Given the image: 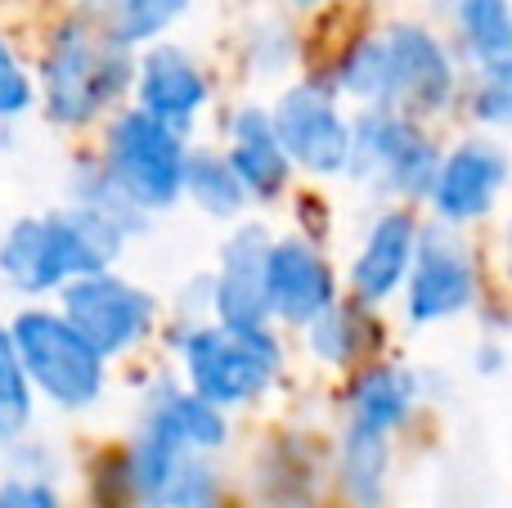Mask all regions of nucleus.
<instances>
[{
  "mask_svg": "<svg viewBox=\"0 0 512 508\" xmlns=\"http://www.w3.org/2000/svg\"><path fill=\"white\" fill-rule=\"evenodd\" d=\"M400 288H405L409 324L454 320L477 302V266H472V252L454 225L432 221L427 230L418 225L414 261H409V275Z\"/></svg>",
  "mask_w": 512,
  "mask_h": 508,
  "instance_id": "10",
  "label": "nucleus"
},
{
  "mask_svg": "<svg viewBox=\"0 0 512 508\" xmlns=\"http://www.w3.org/2000/svg\"><path fill=\"white\" fill-rule=\"evenodd\" d=\"M333 90L360 99L364 108H391L423 122L450 108L459 72L436 32L418 23H391L387 32L364 36L346 50Z\"/></svg>",
  "mask_w": 512,
  "mask_h": 508,
  "instance_id": "1",
  "label": "nucleus"
},
{
  "mask_svg": "<svg viewBox=\"0 0 512 508\" xmlns=\"http://www.w3.org/2000/svg\"><path fill=\"white\" fill-rule=\"evenodd\" d=\"M207 508H216V504H207Z\"/></svg>",
  "mask_w": 512,
  "mask_h": 508,
  "instance_id": "30",
  "label": "nucleus"
},
{
  "mask_svg": "<svg viewBox=\"0 0 512 508\" xmlns=\"http://www.w3.org/2000/svg\"><path fill=\"white\" fill-rule=\"evenodd\" d=\"M283 351L274 329H225V324H189L180 333V369L194 396L216 410H243L270 392Z\"/></svg>",
  "mask_w": 512,
  "mask_h": 508,
  "instance_id": "4",
  "label": "nucleus"
},
{
  "mask_svg": "<svg viewBox=\"0 0 512 508\" xmlns=\"http://www.w3.org/2000/svg\"><path fill=\"white\" fill-rule=\"evenodd\" d=\"M418 401V378L400 365H373L355 378L351 387V423L360 428H378V432H396L409 423Z\"/></svg>",
  "mask_w": 512,
  "mask_h": 508,
  "instance_id": "20",
  "label": "nucleus"
},
{
  "mask_svg": "<svg viewBox=\"0 0 512 508\" xmlns=\"http://www.w3.org/2000/svg\"><path fill=\"white\" fill-rule=\"evenodd\" d=\"M337 302V270L306 239H270L265 248V306L279 324H310L324 306Z\"/></svg>",
  "mask_w": 512,
  "mask_h": 508,
  "instance_id": "13",
  "label": "nucleus"
},
{
  "mask_svg": "<svg viewBox=\"0 0 512 508\" xmlns=\"http://www.w3.org/2000/svg\"><path fill=\"white\" fill-rule=\"evenodd\" d=\"M508 185V153L490 135H472V140L454 144L441 162L436 176L427 185V203H432L441 225H472L481 216H490V207L499 203Z\"/></svg>",
  "mask_w": 512,
  "mask_h": 508,
  "instance_id": "11",
  "label": "nucleus"
},
{
  "mask_svg": "<svg viewBox=\"0 0 512 508\" xmlns=\"http://www.w3.org/2000/svg\"><path fill=\"white\" fill-rule=\"evenodd\" d=\"M131 50L117 45L90 14H72L54 32L41 59L45 117L59 126H86L131 90Z\"/></svg>",
  "mask_w": 512,
  "mask_h": 508,
  "instance_id": "3",
  "label": "nucleus"
},
{
  "mask_svg": "<svg viewBox=\"0 0 512 508\" xmlns=\"http://www.w3.org/2000/svg\"><path fill=\"white\" fill-rule=\"evenodd\" d=\"M144 432H158L171 446L194 450V455H216L230 441V419H225V410L207 405L189 387L162 383L158 396L149 392V405H144Z\"/></svg>",
  "mask_w": 512,
  "mask_h": 508,
  "instance_id": "18",
  "label": "nucleus"
},
{
  "mask_svg": "<svg viewBox=\"0 0 512 508\" xmlns=\"http://www.w3.org/2000/svg\"><path fill=\"white\" fill-rule=\"evenodd\" d=\"M441 149L418 117L391 113V108H364L351 122V153L342 176L373 180L382 194L427 198Z\"/></svg>",
  "mask_w": 512,
  "mask_h": 508,
  "instance_id": "7",
  "label": "nucleus"
},
{
  "mask_svg": "<svg viewBox=\"0 0 512 508\" xmlns=\"http://www.w3.org/2000/svg\"><path fill=\"white\" fill-rule=\"evenodd\" d=\"M189 14V0H117L104 18H95L117 45L126 50H140V45H153Z\"/></svg>",
  "mask_w": 512,
  "mask_h": 508,
  "instance_id": "23",
  "label": "nucleus"
},
{
  "mask_svg": "<svg viewBox=\"0 0 512 508\" xmlns=\"http://www.w3.org/2000/svg\"><path fill=\"white\" fill-rule=\"evenodd\" d=\"M32 414H36V392L23 374L9 324H0V446H14L32 428Z\"/></svg>",
  "mask_w": 512,
  "mask_h": 508,
  "instance_id": "24",
  "label": "nucleus"
},
{
  "mask_svg": "<svg viewBox=\"0 0 512 508\" xmlns=\"http://www.w3.org/2000/svg\"><path fill=\"white\" fill-rule=\"evenodd\" d=\"M292 5H297V9H310V5H319V0H292Z\"/></svg>",
  "mask_w": 512,
  "mask_h": 508,
  "instance_id": "29",
  "label": "nucleus"
},
{
  "mask_svg": "<svg viewBox=\"0 0 512 508\" xmlns=\"http://www.w3.org/2000/svg\"><path fill=\"white\" fill-rule=\"evenodd\" d=\"M180 198L198 207L212 221H239L243 207L252 203L248 189L239 185L234 167L225 162V153L216 149H189L185 153V176H180Z\"/></svg>",
  "mask_w": 512,
  "mask_h": 508,
  "instance_id": "21",
  "label": "nucleus"
},
{
  "mask_svg": "<svg viewBox=\"0 0 512 508\" xmlns=\"http://www.w3.org/2000/svg\"><path fill=\"white\" fill-rule=\"evenodd\" d=\"M468 108H472V122L508 126V117H512V68L477 72V86H472V95H468Z\"/></svg>",
  "mask_w": 512,
  "mask_h": 508,
  "instance_id": "27",
  "label": "nucleus"
},
{
  "mask_svg": "<svg viewBox=\"0 0 512 508\" xmlns=\"http://www.w3.org/2000/svg\"><path fill=\"white\" fill-rule=\"evenodd\" d=\"M126 491L135 495L144 508H207L216 504V468L207 464V455L171 446L158 432L135 437V446L126 450Z\"/></svg>",
  "mask_w": 512,
  "mask_h": 508,
  "instance_id": "12",
  "label": "nucleus"
},
{
  "mask_svg": "<svg viewBox=\"0 0 512 508\" xmlns=\"http://www.w3.org/2000/svg\"><path fill=\"white\" fill-rule=\"evenodd\" d=\"M463 50L477 63V72L512 68V14L508 0H454Z\"/></svg>",
  "mask_w": 512,
  "mask_h": 508,
  "instance_id": "22",
  "label": "nucleus"
},
{
  "mask_svg": "<svg viewBox=\"0 0 512 508\" xmlns=\"http://www.w3.org/2000/svg\"><path fill=\"white\" fill-rule=\"evenodd\" d=\"M14 351L23 360V374L32 392H41L59 410H90L104 396L108 356H99L59 311L27 306L9 324Z\"/></svg>",
  "mask_w": 512,
  "mask_h": 508,
  "instance_id": "5",
  "label": "nucleus"
},
{
  "mask_svg": "<svg viewBox=\"0 0 512 508\" xmlns=\"http://www.w3.org/2000/svg\"><path fill=\"white\" fill-rule=\"evenodd\" d=\"M225 162L234 167L239 185L248 189V198L256 203H274V198L288 189L292 180V162L288 153L279 149L270 126V108H239L230 117V149H225Z\"/></svg>",
  "mask_w": 512,
  "mask_h": 508,
  "instance_id": "17",
  "label": "nucleus"
},
{
  "mask_svg": "<svg viewBox=\"0 0 512 508\" xmlns=\"http://www.w3.org/2000/svg\"><path fill=\"white\" fill-rule=\"evenodd\" d=\"M131 90H135V108L176 126L180 135H189V126L198 122V113L212 99V81H207L203 63L189 50H180V45H162V41H153L135 59Z\"/></svg>",
  "mask_w": 512,
  "mask_h": 508,
  "instance_id": "14",
  "label": "nucleus"
},
{
  "mask_svg": "<svg viewBox=\"0 0 512 508\" xmlns=\"http://www.w3.org/2000/svg\"><path fill=\"white\" fill-rule=\"evenodd\" d=\"M414 243H418L414 212H405V207L382 212L351 261L355 302L378 306V302H387L391 293H400V284H405V275H409V261H414Z\"/></svg>",
  "mask_w": 512,
  "mask_h": 508,
  "instance_id": "16",
  "label": "nucleus"
},
{
  "mask_svg": "<svg viewBox=\"0 0 512 508\" xmlns=\"http://www.w3.org/2000/svg\"><path fill=\"white\" fill-rule=\"evenodd\" d=\"M131 230L95 207H77L54 216H23L0 239V275L14 293L45 297L59 293L68 279L113 270Z\"/></svg>",
  "mask_w": 512,
  "mask_h": 508,
  "instance_id": "2",
  "label": "nucleus"
},
{
  "mask_svg": "<svg viewBox=\"0 0 512 508\" xmlns=\"http://www.w3.org/2000/svg\"><path fill=\"white\" fill-rule=\"evenodd\" d=\"M387 473H391V441L378 428L346 423V437L337 446V482L355 508L387 504Z\"/></svg>",
  "mask_w": 512,
  "mask_h": 508,
  "instance_id": "19",
  "label": "nucleus"
},
{
  "mask_svg": "<svg viewBox=\"0 0 512 508\" xmlns=\"http://www.w3.org/2000/svg\"><path fill=\"white\" fill-rule=\"evenodd\" d=\"M185 135L176 126L149 117L144 108H126L108 122L104 135V171L135 212L153 216L180 203L185 176Z\"/></svg>",
  "mask_w": 512,
  "mask_h": 508,
  "instance_id": "6",
  "label": "nucleus"
},
{
  "mask_svg": "<svg viewBox=\"0 0 512 508\" xmlns=\"http://www.w3.org/2000/svg\"><path fill=\"white\" fill-rule=\"evenodd\" d=\"M36 104V81L23 68L18 50L0 36V122H18Z\"/></svg>",
  "mask_w": 512,
  "mask_h": 508,
  "instance_id": "26",
  "label": "nucleus"
},
{
  "mask_svg": "<svg viewBox=\"0 0 512 508\" xmlns=\"http://www.w3.org/2000/svg\"><path fill=\"white\" fill-rule=\"evenodd\" d=\"M0 508H63V500L45 477H5L0 482Z\"/></svg>",
  "mask_w": 512,
  "mask_h": 508,
  "instance_id": "28",
  "label": "nucleus"
},
{
  "mask_svg": "<svg viewBox=\"0 0 512 508\" xmlns=\"http://www.w3.org/2000/svg\"><path fill=\"white\" fill-rule=\"evenodd\" d=\"M265 248L270 234L265 225H234V234L221 243V266L207 284V311L225 329H270V306H265Z\"/></svg>",
  "mask_w": 512,
  "mask_h": 508,
  "instance_id": "15",
  "label": "nucleus"
},
{
  "mask_svg": "<svg viewBox=\"0 0 512 508\" xmlns=\"http://www.w3.org/2000/svg\"><path fill=\"white\" fill-rule=\"evenodd\" d=\"M270 126L292 167L310 176H342L351 153V117L342 113L333 86L297 81L270 108Z\"/></svg>",
  "mask_w": 512,
  "mask_h": 508,
  "instance_id": "9",
  "label": "nucleus"
},
{
  "mask_svg": "<svg viewBox=\"0 0 512 508\" xmlns=\"http://www.w3.org/2000/svg\"><path fill=\"white\" fill-rule=\"evenodd\" d=\"M63 297V320L99 351V356H126L153 333L158 320V302L131 279L113 275V270H95V275H77L59 288Z\"/></svg>",
  "mask_w": 512,
  "mask_h": 508,
  "instance_id": "8",
  "label": "nucleus"
},
{
  "mask_svg": "<svg viewBox=\"0 0 512 508\" xmlns=\"http://www.w3.org/2000/svg\"><path fill=\"white\" fill-rule=\"evenodd\" d=\"M301 329H306V347L319 365H351L364 347V324H360V315H355V306H346V302L324 306V311L310 324H301Z\"/></svg>",
  "mask_w": 512,
  "mask_h": 508,
  "instance_id": "25",
  "label": "nucleus"
}]
</instances>
